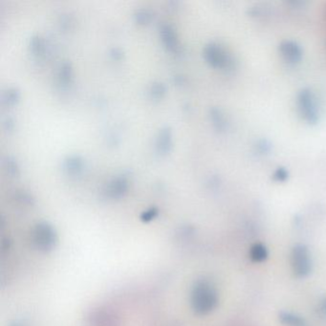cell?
Here are the masks:
<instances>
[{"mask_svg":"<svg viewBox=\"0 0 326 326\" xmlns=\"http://www.w3.org/2000/svg\"><path fill=\"white\" fill-rule=\"evenodd\" d=\"M311 95H309V93H304L301 96V106H304V112L306 113L307 117L309 118L310 121H313L312 116H314L313 114H315V108L312 107L313 103H312Z\"/></svg>","mask_w":326,"mask_h":326,"instance_id":"ba28073f","label":"cell"},{"mask_svg":"<svg viewBox=\"0 0 326 326\" xmlns=\"http://www.w3.org/2000/svg\"><path fill=\"white\" fill-rule=\"evenodd\" d=\"M71 78V68L68 63H63L59 71V82L62 83H67Z\"/></svg>","mask_w":326,"mask_h":326,"instance_id":"8fae6325","label":"cell"},{"mask_svg":"<svg viewBox=\"0 0 326 326\" xmlns=\"http://www.w3.org/2000/svg\"><path fill=\"white\" fill-rule=\"evenodd\" d=\"M205 56L208 62H211L215 66H227V63L229 62L227 55L220 47H218V45H207L205 49Z\"/></svg>","mask_w":326,"mask_h":326,"instance_id":"3957f363","label":"cell"},{"mask_svg":"<svg viewBox=\"0 0 326 326\" xmlns=\"http://www.w3.org/2000/svg\"><path fill=\"white\" fill-rule=\"evenodd\" d=\"M82 160H80L78 157L72 156L69 157L64 163V168L67 171L71 173H77L82 170Z\"/></svg>","mask_w":326,"mask_h":326,"instance_id":"9c48e42d","label":"cell"},{"mask_svg":"<svg viewBox=\"0 0 326 326\" xmlns=\"http://www.w3.org/2000/svg\"><path fill=\"white\" fill-rule=\"evenodd\" d=\"M217 304L215 289L207 282H199L193 289V305L195 311L206 314L212 311Z\"/></svg>","mask_w":326,"mask_h":326,"instance_id":"6da1fadb","label":"cell"},{"mask_svg":"<svg viewBox=\"0 0 326 326\" xmlns=\"http://www.w3.org/2000/svg\"><path fill=\"white\" fill-rule=\"evenodd\" d=\"M165 92V86L162 83H155L151 86V94L154 97H160Z\"/></svg>","mask_w":326,"mask_h":326,"instance_id":"5bb4252c","label":"cell"},{"mask_svg":"<svg viewBox=\"0 0 326 326\" xmlns=\"http://www.w3.org/2000/svg\"><path fill=\"white\" fill-rule=\"evenodd\" d=\"M267 257V250L263 245H254L251 250V259L253 261L260 262L265 260Z\"/></svg>","mask_w":326,"mask_h":326,"instance_id":"30bf717a","label":"cell"},{"mask_svg":"<svg viewBox=\"0 0 326 326\" xmlns=\"http://www.w3.org/2000/svg\"><path fill=\"white\" fill-rule=\"evenodd\" d=\"M126 185L127 184L125 178L117 177L110 183L108 193H111L112 195H120L126 191Z\"/></svg>","mask_w":326,"mask_h":326,"instance_id":"8992f818","label":"cell"},{"mask_svg":"<svg viewBox=\"0 0 326 326\" xmlns=\"http://www.w3.org/2000/svg\"><path fill=\"white\" fill-rule=\"evenodd\" d=\"M5 101L7 102L8 104H13L15 103L17 99V92L15 88L8 89L7 92L5 93V96H4Z\"/></svg>","mask_w":326,"mask_h":326,"instance_id":"4fadbf2b","label":"cell"},{"mask_svg":"<svg viewBox=\"0 0 326 326\" xmlns=\"http://www.w3.org/2000/svg\"><path fill=\"white\" fill-rule=\"evenodd\" d=\"M280 319L282 320V323L287 324L289 326H305L304 320L296 317L295 315L291 314V313H286V312H282L280 315Z\"/></svg>","mask_w":326,"mask_h":326,"instance_id":"52a82bcc","label":"cell"},{"mask_svg":"<svg viewBox=\"0 0 326 326\" xmlns=\"http://www.w3.org/2000/svg\"><path fill=\"white\" fill-rule=\"evenodd\" d=\"M292 266L297 276H305L311 271V260L307 248L304 245H297L292 252Z\"/></svg>","mask_w":326,"mask_h":326,"instance_id":"7a4b0ae2","label":"cell"},{"mask_svg":"<svg viewBox=\"0 0 326 326\" xmlns=\"http://www.w3.org/2000/svg\"><path fill=\"white\" fill-rule=\"evenodd\" d=\"M161 37L165 45L171 50V51H176L177 50L178 40L176 34L174 30L170 25H163L161 28Z\"/></svg>","mask_w":326,"mask_h":326,"instance_id":"277c9868","label":"cell"},{"mask_svg":"<svg viewBox=\"0 0 326 326\" xmlns=\"http://www.w3.org/2000/svg\"><path fill=\"white\" fill-rule=\"evenodd\" d=\"M135 17H136L137 21H139V22H148L151 17V12L148 9H141V10L137 11Z\"/></svg>","mask_w":326,"mask_h":326,"instance_id":"7c38bea8","label":"cell"},{"mask_svg":"<svg viewBox=\"0 0 326 326\" xmlns=\"http://www.w3.org/2000/svg\"><path fill=\"white\" fill-rule=\"evenodd\" d=\"M6 165H7L8 171H9L10 173H12V174L16 173L17 168H16V165H15V162H13V161H11V160H7Z\"/></svg>","mask_w":326,"mask_h":326,"instance_id":"2e32d148","label":"cell"},{"mask_svg":"<svg viewBox=\"0 0 326 326\" xmlns=\"http://www.w3.org/2000/svg\"><path fill=\"white\" fill-rule=\"evenodd\" d=\"M31 48L34 53H39L42 48L41 40L38 37H33L32 42H31Z\"/></svg>","mask_w":326,"mask_h":326,"instance_id":"9a60e30c","label":"cell"},{"mask_svg":"<svg viewBox=\"0 0 326 326\" xmlns=\"http://www.w3.org/2000/svg\"><path fill=\"white\" fill-rule=\"evenodd\" d=\"M319 312H320L323 316H326V297L321 301V304L319 305Z\"/></svg>","mask_w":326,"mask_h":326,"instance_id":"e0dca14e","label":"cell"},{"mask_svg":"<svg viewBox=\"0 0 326 326\" xmlns=\"http://www.w3.org/2000/svg\"><path fill=\"white\" fill-rule=\"evenodd\" d=\"M171 145V131L168 128L162 129L157 140V148L161 152L170 150Z\"/></svg>","mask_w":326,"mask_h":326,"instance_id":"5b68a950","label":"cell"}]
</instances>
